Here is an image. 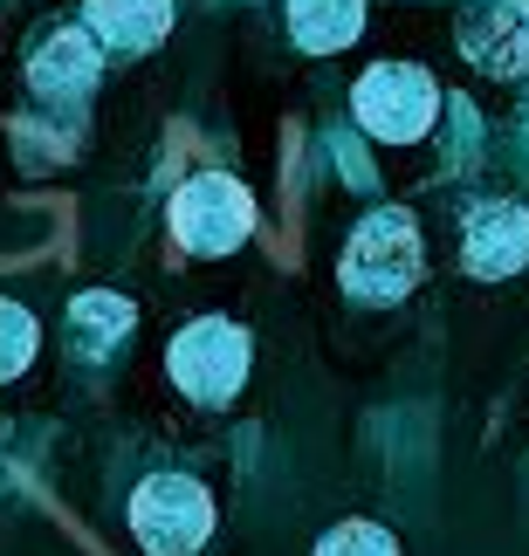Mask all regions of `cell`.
I'll use <instances>...</instances> for the list:
<instances>
[{"label":"cell","mask_w":529,"mask_h":556,"mask_svg":"<svg viewBox=\"0 0 529 556\" xmlns=\"http://www.w3.org/2000/svg\"><path fill=\"white\" fill-rule=\"evenodd\" d=\"M419 262H427L419 220L406 206H378V213H365V220L351 227L337 275H344V289L357 303H399V295L419 282Z\"/></svg>","instance_id":"6da1fadb"},{"label":"cell","mask_w":529,"mask_h":556,"mask_svg":"<svg viewBox=\"0 0 529 556\" xmlns=\"http://www.w3.org/2000/svg\"><path fill=\"white\" fill-rule=\"evenodd\" d=\"M131 536L144 556H193L206 536H214V495L193 475H152L138 481L131 495Z\"/></svg>","instance_id":"7a4b0ae2"},{"label":"cell","mask_w":529,"mask_h":556,"mask_svg":"<svg viewBox=\"0 0 529 556\" xmlns=\"http://www.w3.org/2000/svg\"><path fill=\"white\" fill-rule=\"evenodd\" d=\"M248 357H255V344H248L241 324H227V316H193L173 351H165V365H173V384L193 405H227L248 384Z\"/></svg>","instance_id":"3957f363"},{"label":"cell","mask_w":529,"mask_h":556,"mask_svg":"<svg viewBox=\"0 0 529 556\" xmlns=\"http://www.w3.org/2000/svg\"><path fill=\"white\" fill-rule=\"evenodd\" d=\"M351 111H357V124H365L371 138L419 144L433 131V117H440V83L427 70H413V62H371V70L357 76V90H351Z\"/></svg>","instance_id":"277c9868"},{"label":"cell","mask_w":529,"mask_h":556,"mask_svg":"<svg viewBox=\"0 0 529 556\" xmlns=\"http://www.w3.org/2000/svg\"><path fill=\"white\" fill-rule=\"evenodd\" d=\"M248 233H255V200H248L241 179L227 173H200L173 192V241L186 254H200V262H214V254H235L248 248Z\"/></svg>","instance_id":"5b68a950"},{"label":"cell","mask_w":529,"mask_h":556,"mask_svg":"<svg viewBox=\"0 0 529 556\" xmlns=\"http://www.w3.org/2000/svg\"><path fill=\"white\" fill-rule=\"evenodd\" d=\"M454 41L481 76H495V83L522 76L529 70V0H468L454 21Z\"/></svg>","instance_id":"8992f818"},{"label":"cell","mask_w":529,"mask_h":556,"mask_svg":"<svg viewBox=\"0 0 529 556\" xmlns=\"http://www.w3.org/2000/svg\"><path fill=\"white\" fill-rule=\"evenodd\" d=\"M461 262H468V275H481V282L522 275L529 268V206H516V200H481L468 213Z\"/></svg>","instance_id":"52a82bcc"},{"label":"cell","mask_w":529,"mask_h":556,"mask_svg":"<svg viewBox=\"0 0 529 556\" xmlns=\"http://www.w3.org/2000/svg\"><path fill=\"white\" fill-rule=\"evenodd\" d=\"M97 76H103V49H97V35H90V28H55V35L28 55V83H35V97H62V103H76V97H90V90H97Z\"/></svg>","instance_id":"ba28073f"},{"label":"cell","mask_w":529,"mask_h":556,"mask_svg":"<svg viewBox=\"0 0 529 556\" xmlns=\"http://www.w3.org/2000/svg\"><path fill=\"white\" fill-rule=\"evenodd\" d=\"M83 28L117 55H144L173 35V0H83Z\"/></svg>","instance_id":"9c48e42d"},{"label":"cell","mask_w":529,"mask_h":556,"mask_svg":"<svg viewBox=\"0 0 529 556\" xmlns=\"http://www.w3.org/2000/svg\"><path fill=\"white\" fill-rule=\"evenodd\" d=\"M289 35L310 55H337L365 35V0H289Z\"/></svg>","instance_id":"30bf717a"},{"label":"cell","mask_w":529,"mask_h":556,"mask_svg":"<svg viewBox=\"0 0 529 556\" xmlns=\"http://www.w3.org/2000/svg\"><path fill=\"white\" fill-rule=\"evenodd\" d=\"M131 324H138V309L124 303L117 289H83L76 303H70V330H76V351L83 357H103Z\"/></svg>","instance_id":"8fae6325"},{"label":"cell","mask_w":529,"mask_h":556,"mask_svg":"<svg viewBox=\"0 0 529 556\" xmlns=\"http://www.w3.org/2000/svg\"><path fill=\"white\" fill-rule=\"evenodd\" d=\"M35 344H41L35 309H28V303H8V295H0V384L21 378V371L35 365Z\"/></svg>","instance_id":"7c38bea8"},{"label":"cell","mask_w":529,"mask_h":556,"mask_svg":"<svg viewBox=\"0 0 529 556\" xmlns=\"http://www.w3.org/2000/svg\"><path fill=\"white\" fill-rule=\"evenodd\" d=\"M316 556H399V536L378 522H337L330 536H316Z\"/></svg>","instance_id":"4fadbf2b"}]
</instances>
